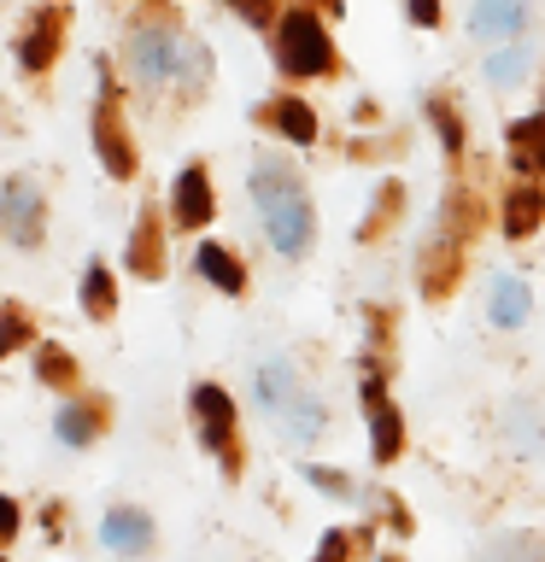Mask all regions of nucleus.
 <instances>
[{"label":"nucleus","instance_id":"obj_17","mask_svg":"<svg viewBox=\"0 0 545 562\" xmlns=\"http://www.w3.org/2000/svg\"><path fill=\"white\" fill-rule=\"evenodd\" d=\"M545 551L534 539H499V544H487V557L481 562H540Z\"/></svg>","mask_w":545,"mask_h":562},{"label":"nucleus","instance_id":"obj_16","mask_svg":"<svg viewBox=\"0 0 545 562\" xmlns=\"http://www.w3.org/2000/svg\"><path fill=\"white\" fill-rule=\"evenodd\" d=\"M82 305H88V316H112V276H105L100 263L82 281Z\"/></svg>","mask_w":545,"mask_h":562},{"label":"nucleus","instance_id":"obj_13","mask_svg":"<svg viewBox=\"0 0 545 562\" xmlns=\"http://www.w3.org/2000/svg\"><path fill=\"white\" fill-rule=\"evenodd\" d=\"M522 316H527V288H522V281H492V323H499V328H516L522 323Z\"/></svg>","mask_w":545,"mask_h":562},{"label":"nucleus","instance_id":"obj_27","mask_svg":"<svg viewBox=\"0 0 545 562\" xmlns=\"http://www.w3.org/2000/svg\"><path fill=\"white\" fill-rule=\"evenodd\" d=\"M241 18H253V24H264V0H235Z\"/></svg>","mask_w":545,"mask_h":562},{"label":"nucleus","instance_id":"obj_22","mask_svg":"<svg viewBox=\"0 0 545 562\" xmlns=\"http://www.w3.org/2000/svg\"><path fill=\"white\" fill-rule=\"evenodd\" d=\"M293 434H299V439H316V434H323V411L293 398Z\"/></svg>","mask_w":545,"mask_h":562},{"label":"nucleus","instance_id":"obj_23","mask_svg":"<svg viewBox=\"0 0 545 562\" xmlns=\"http://www.w3.org/2000/svg\"><path fill=\"white\" fill-rule=\"evenodd\" d=\"M42 381H70V358L59 346H42Z\"/></svg>","mask_w":545,"mask_h":562},{"label":"nucleus","instance_id":"obj_6","mask_svg":"<svg viewBox=\"0 0 545 562\" xmlns=\"http://www.w3.org/2000/svg\"><path fill=\"white\" fill-rule=\"evenodd\" d=\"M364 404H369V428H376V463H393L399 446H404V428H399V411L387 404V393H381L376 375L364 381Z\"/></svg>","mask_w":545,"mask_h":562},{"label":"nucleus","instance_id":"obj_19","mask_svg":"<svg viewBox=\"0 0 545 562\" xmlns=\"http://www.w3.org/2000/svg\"><path fill=\"white\" fill-rule=\"evenodd\" d=\"M258 386H264V398H270V404H288V398H293V375H288V363H270V369L258 375Z\"/></svg>","mask_w":545,"mask_h":562},{"label":"nucleus","instance_id":"obj_28","mask_svg":"<svg viewBox=\"0 0 545 562\" xmlns=\"http://www.w3.org/2000/svg\"><path fill=\"white\" fill-rule=\"evenodd\" d=\"M534 158H540V170H545V147H540V153H534Z\"/></svg>","mask_w":545,"mask_h":562},{"label":"nucleus","instance_id":"obj_3","mask_svg":"<svg viewBox=\"0 0 545 562\" xmlns=\"http://www.w3.org/2000/svg\"><path fill=\"white\" fill-rule=\"evenodd\" d=\"M193 416H200V439H205V446L235 463V446H229V439H235V404H229L223 386H193Z\"/></svg>","mask_w":545,"mask_h":562},{"label":"nucleus","instance_id":"obj_9","mask_svg":"<svg viewBox=\"0 0 545 562\" xmlns=\"http://www.w3.org/2000/svg\"><path fill=\"white\" fill-rule=\"evenodd\" d=\"M100 539L112 544V551L135 557V551H147V539H153V521L141 516V509H112V516H105V527H100Z\"/></svg>","mask_w":545,"mask_h":562},{"label":"nucleus","instance_id":"obj_21","mask_svg":"<svg viewBox=\"0 0 545 562\" xmlns=\"http://www.w3.org/2000/svg\"><path fill=\"white\" fill-rule=\"evenodd\" d=\"M18 340H30V323H24L18 311H0V358H7Z\"/></svg>","mask_w":545,"mask_h":562},{"label":"nucleus","instance_id":"obj_7","mask_svg":"<svg viewBox=\"0 0 545 562\" xmlns=\"http://www.w3.org/2000/svg\"><path fill=\"white\" fill-rule=\"evenodd\" d=\"M527 24V0H481V7L469 12V30L487 35V42H504V35H516Z\"/></svg>","mask_w":545,"mask_h":562},{"label":"nucleus","instance_id":"obj_26","mask_svg":"<svg viewBox=\"0 0 545 562\" xmlns=\"http://www.w3.org/2000/svg\"><path fill=\"white\" fill-rule=\"evenodd\" d=\"M411 18H416V24H434V18H440V0H411Z\"/></svg>","mask_w":545,"mask_h":562},{"label":"nucleus","instance_id":"obj_2","mask_svg":"<svg viewBox=\"0 0 545 562\" xmlns=\"http://www.w3.org/2000/svg\"><path fill=\"white\" fill-rule=\"evenodd\" d=\"M281 65H288L293 77H323V70L334 65V47H329V35L311 12L281 18Z\"/></svg>","mask_w":545,"mask_h":562},{"label":"nucleus","instance_id":"obj_14","mask_svg":"<svg viewBox=\"0 0 545 562\" xmlns=\"http://www.w3.org/2000/svg\"><path fill=\"white\" fill-rule=\"evenodd\" d=\"M276 130L288 135V140H299V147H305V140L316 135V117H311V105H299V100H281V105H276Z\"/></svg>","mask_w":545,"mask_h":562},{"label":"nucleus","instance_id":"obj_25","mask_svg":"<svg viewBox=\"0 0 545 562\" xmlns=\"http://www.w3.org/2000/svg\"><path fill=\"white\" fill-rule=\"evenodd\" d=\"M434 123H440V135H446V147H457V123H452L446 105H434Z\"/></svg>","mask_w":545,"mask_h":562},{"label":"nucleus","instance_id":"obj_12","mask_svg":"<svg viewBox=\"0 0 545 562\" xmlns=\"http://www.w3.org/2000/svg\"><path fill=\"white\" fill-rule=\"evenodd\" d=\"M540 211H545V200H540V188H516V193H510V205H504V235H510V240L534 235Z\"/></svg>","mask_w":545,"mask_h":562},{"label":"nucleus","instance_id":"obj_11","mask_svg":"<svg viewBox=\"0 0 545 562\" xmlns=\"http://www.w3.org/2000/svg\"><path fill=\"white\" fill-rule=\"evenodd\" d=\"M193 263H200V276L211 281V288H223V293H241V288H246V270H241V263L223 252V246H211V240H205Z\"/></svg>","mask_w":545,"mask_h":562},{"label":"nucleus","instance_id":"obj_24","mask_svg":"<svg viewBox=\"0 0 545 562\" xmlns=\"http://www.w3.org/2000/svg\"><path fill=\"white\" fill-rule=\"evenodd\" d=\"M7 533H18V504L0 498V539H7Z\"/></svg>","mask_w":545,"mask_h":562},{"label":"nucleus","instance_id":"obj_15","mask_svg":"<svg viewBox=\"0 0 545 562\" xmlns=\"http://www.w3.org/2000/svg\"><path fill=\"white\" fill-rule=\"evenodd\" d=\"M100 158L112 165V176H130V170H135V153L123 147V135H118L112 117H100Z\"/></svg>","mask_w":545,"mask_h":562},{"label":"nucleus","instance_id":"obj_20","mask_svg":"<svg viewBox=\"0 0 545 562\" xmlns=\"http://www.w3.org/2000/svg\"><path fill=\"white\" fill-rule=\"evenodd\" d=\"M59 439H70V446H88V439H94V416H88V411H65V416H59Z\"/></svg>","mask_w":545,"mask_h":562},{"label":"nucleus","instance_id":"obj_1","mask_svg":"<svg viewBox=\"0 0 545 562\" xmlns=\"http://www.w3.org/2000/svg\"><path fill=\"white\" fill-rule=\"evenodd\" d=\"M253 200L264 211V228H270L276 252H288V258L305 252L311 246V205H305V193H299L293 170L281 165V158H264L253 170Z\"/></svg>","mask_w":545,"mask_h":562},{"label":"nucleus","instance_id":"obj_18","mask_svg":"<svg viewBox=\"0 0 545 562\" xmlns=\"http://www.w3.org/2000/svg\"><path fill=\"white\" fill-rule=\"evenodd\" d=\"M522 65H527V47H504V53H492V59H487V77L492 82H516Z\"/></svg>","mask_w":545,"mask_h":562},{"label":"nucleus","instance_id":"obj_5","mask_svg":"<svg viewBox=\"0 0 545 562\" xmlns=\"http://www.w3.org/2000/svg\"><path fill=\"white\" fill-rule=\"evenodd\" d=\"M176 59H182V47H176V35H165V30H141L135 47H130L135 77H147V82H165L176 70Z\"/></svg>","mask_w":545,"mask_h":562},{"label":"nucleus","instance_id":"obj_4","mask_svg":"<svg viewBox=\"0 0 545 562\" xmlns=\"http://www.w3.org/2000/svg\"><path fill=\"white\" fill-rule=\"evenodd\" d=\"M0 217H7V235L18 246H35L42 240V193H35L30 182H12L7 200H0Z\"/></svg>","mask_w":545,"mask_h":562},{"label":"nucleus","instance_id":"obj_10","mask_svg":"<svg viewBox=\"0 0 545 562\" xmlns=\"http://www.w3.org/2000/svg\"><path fill=\"white\" fill-rule=\"evenodd\" d=\"M205 217H211V182H205V170H182V182H176V223L200 228Z\"/></svg>","mask_w":545,"mask_h":562},{"label":"nucleus","instance_id":"obj_29","mask_svg":"<svg viewBox=\"0 0 545 562\" xmlns=\"http://www.w3.org/2000/svg\"><path fill=\"white\" fill-rule=\"evenodd\" d=\"M0 562H7V557H0Z\"/></svg>","mask_w":545,"mask_h":562},{"label":"nucleus","instance_id":"obj_8","mask_svg":"<svg viewBox=\"0 0 545 562\" xmlns=\"http://www.w3.org/2000/svg\"><path fill=\"white\" fill-rule=\"evenodd\" d=\"M59 35H65V12H59V7H47V12L24 30V42H18V59H24L30 70H47L53 47H59Z\"/></svg>","mask_w":545,"mask_h":562}]
</instances>
